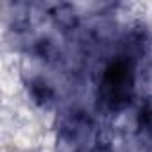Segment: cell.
<instances>
[{"label":"cell","instance_id":"1","mask_svg":"<svg viewBox=\"0 0 152 152\" xmlns=\"http://www.w3.org/2000/svg\"><path fill=\"white\" fill-rule=\"evenodd\" d=\"M136 72L127 56L115 57L102 72L99 84V100L109 111L125 109L134 97Z\"/></svg>","mask_w":152,"mask_h":152},{"label":"cell","instance_id":"2","mask_svg":"<svg viewBox=\"0 0 152 152\" xmlns=\"http://www.w3.org/2000/svg\"><path fill=\"white\" fill-rule=\"evenodd\" d=\"M136 122H138V131L145 138L152 140V97L145 99L143 104L140 106Z\"/></svg>","mask_w":152,"mask_h":152},{"label":"cell","instance_id":"3","mask_svg":"<svg viewBox=\"0 0 152 152\" xmlns=\"http://www.w3.org/2000/svg\"><path fill=\"white\" fill-rule=\"evenodd\" d=\"M31 95L38 104L48 106L52 102V99H54V90L43 79H36V81L31 83Z\"/></svg>","mask_w":152,"mask_h":152},{"label":"cell","instance_id":"4","mask_svg":"<svg viewBox=\"0 0 152 152\" xmlns=\"http://www.w3.org/2000/svg\"><path fill=\"white\" fill-rule=\"evenodd\" d=\"M54 18H56V23L59 27H64V29H72L75 25V22H77V16H75V11L73 7L63 4V6H57L54 11H52Z\"/></svg>","mask_w":152,"mask_h":152}]
</instances>
